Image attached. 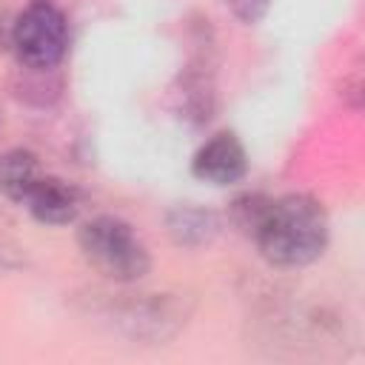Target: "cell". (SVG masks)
Segmentation results:
<instances>
[{"mask_svg": "<svg viewBox=\"0 0 365 365\" xmlns=\"http://www.w3.org/2000/svg\"><path fill=\"white\" fill-rule=\"evenodd\" d=\"M328 234L331 225L319 200L308 194H285L268 202L251 237L265 262L277 268H302L322 257Z\"/></svg>", "mask_w": 365, "mask_h": 365, "instance_id": "cell-1", "label": "cell"}, {"mask_svg": "<svg viewBox=\"0 0 365 365\" xmlns=\"http://www.w3.org/2000/svg\"><path fill=\"white\" fill-rule=\"evenodd\" d=\"M77 248L83 259L114 282H137L151 271V254L137 231L111 214H100L80 225Z\"/></svg>", "mask_w": 365, "mask_h": 365, "instance_id": "cell-2", "label": "cell"}, {"mask_svg": "<svg viewBox=\"0 0 365 365\" xmlns=\"http://www.w3.org/2000/svg\"><path fill=\"white\" fill-rule=\"evenodd\" d=\"M11 48L26 68H54L68 51L66 14L48 0H31L11 20Z\"/></svg>", "mask_w": 365, "mask_h": 365, "instance_id": "cell-3", "label": "cell"}, {"mask_svg": "<svg viewBox=\"0 0 365 365\" xmlns=\"http://www.w3.org/2000/svg\"><path fill=\"white\" fill-rule=\"evenodd\" d=\"M111 325L131 339H165L185 325V308L168 294H140L111 305Z\"/></svg>", "mask_w": 365, "mask_h": 365, "instance_id": "cell-4", "label": "cell"}, {"mask_svg": "<svg viewBox=\"0 0 365 365\" xmlns=\"http://www.w3.org/2000/svg\"><path fill=\"white\" fill-rule=\"evenodd\" d=\"M191 174L200 182L225 188L248 174V151L242 140L234 131H217L211 134L191 157Z\"/></svg>", "mask_w": 365, "mask_h": 365, "instance_id": "cell-5", "label": "cell"}, {"mask_svg": "<svg viewBox=\"0 0 365 365\" xmlns=\"http://www.w3.org/2000/svg\"><path fill=\"white\" fill-rule=\"evenodd\" d=\"M29 214L43 225H68L80 214V197L71 182L60 177H40L29 191L26 202Z\"/></svg>", "mask_w": 365, "mask_h": 365, "instance_id": "cell-6", "label": "cell"}, {"mask_svg": "<svg viewBox=\"0 0 365 365\" xmlns=\"http://www.w3.org/2000/svg\"><path fill=\"white\" fill-rule=\"evenodd\" d=\"M165 228L171 234V240L182 248H200L208 245L217 231H220V217L211 208L194 205V202H182L174 205L165 214Z\"/></svg>", "mask_w": 365, "mask_h": 365, "instance_id": "cell-7", "label": "cell"}, {"mask_svg": "<svg viewBox=\"0 0 365 365\" xmlns=\"http://www.w3.org/2000/svg\"><path fill=\"white\" fill-rule=\"evenodd\" d=\"M40 163L37 154L29 148H9L0 157V191L11 202H26L29 191L40 180Z\"/></svg>", "mask_w": 365, "mask_h": 365, "instance_id": "cell-8", "label": "cell"}, {"mask_svg": "<svg viewBox=\"0 0 365 365\" xmlns=\"http://www.w3.org/2000/svg\"><path fill=\"white\" fill-rule=\"evenodd\" d=\"M268 202H271V197L257 194V191L240 194V197H234V202L228 205V217H231V222H234L240 231H245V234L251 237L254 228L259 225V220H262Z\"/></svg>", "mask_w": 365, "mask_h": 365, "instance_id": "cell-9", "label": "cell"}, {"mask_svg": "<svg viewBox=\"0 0 365 365\" xmlns=\"http://www.w3.org/2000/svg\"><path fill=\"white\" fill-rule=\"evenodd\" d=\"M271 3H274V0H225V6L231 9V14H234L240 23H245V26H257V23L268 14Z\"/></svg>", "mask_w": 365, "mask_h": 365, "instance_id": "cell-10", "label": "cell"}, {"mask_svg": "<svg viewBox=\"0 0 365 365\" xmlns=\"http://www.w3.org/2000/svg\"><path fill=\"white\" fill-rule=\"evenodd\" d=\"M6 43H11V26H6V14L0 11V48Z\"/></svg>", "mask_w": 365, "mask_h": 365, "instance_id": "cell-11", "label": "cell"}]
</instances>
